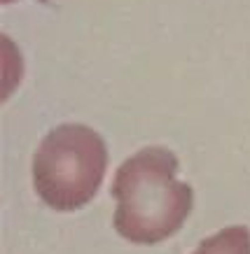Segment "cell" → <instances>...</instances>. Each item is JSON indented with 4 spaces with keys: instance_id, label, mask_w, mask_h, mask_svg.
<instances>
[{
    "instance_id": "cell-1",
    "label": "cell",
    "mask_w": 250,
    "mask_h": 254,
    "mask_svg": "<svg viewBox=\"0 0 250 254\" xmlns=\"http://www.w3.org/2000/svg\"><path fill=\"white\" fill-rule=\"evenodd\" d=\"M115 229L136 245L171 238L192 212L194 191L178 182V156L164 147H145L115 173Z\"/></svg>"
},
{
    "instance_id": "cell-2",
    "label": "cell",
    "mask_w": 250,
    "mask_h": 254,
    "mask_svg": "<svg viewBox=\"0 0 250 254\" xmlns=\"http://www.w3.org/2000/svg\"><path fill=\"white\" fill-rule=\"evenodd\" d=\"M108 168L105 140L84 124H61L33 156V187L49 208L73 212L96 196Z\"/></svg>"
},
{
    "instance_id": "cell-3",
    "label": "cell",
    "mask_w": 250,
    "mask_h": 254,
    "mask_svg": "<svg viewBox=\"0 0 250 254\" xmlns=\"http://www.w3.org/2000/svg\"><path fill=\"white\" fill-rule=\"evenodd\" d=\"M194 254H250L248 226H227L203 240Z\"/></svg>"
}]
</instances>
